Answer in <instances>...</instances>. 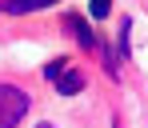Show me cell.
I'll return each mask as SVG.
<instances>
[{"label":"cell","instance_id":"1","mask_svg":"<svg viewBox=\"0 0 148 128\" xmlns=\"http://www.w3.org/2000/svg\"><path fill=\"white\" fill-rule=\"evenodd\" d=\"M32 108L24 88H16V84H0V128H16L24 120V112Z\"/></svg>","mask_w":148,"mask_h":128},{"label":"cell","instance_id":"2","mask_svg":"<svg viewBox=\"0 0 148 128\" xmlns=\"http://www.w3.org/2000/svg\"><path fill=\"white\" fill-rule=\"evenodd\" d=\"M44 76L56 84V92L60 96H76L80 88H84V72L80 68H72V60H52V64H44Z\"/></svg>","mask_w":148,"mask_h":128},{"label":"cell","instance_id":"3","mask_svg":"<svg viewBox=\"0 0 148 128\" xmlns=\"http://www.w3.org/2000/svg\"><path fill=\"white\" fill-rule=\"evenodd\" d=\"M56 0H0V12H8V16H24V12H40V8H48Z\"/></svg>","mask_w":148,"mask_h":128},{"label":"cell","instance_id":"4","mask_svg":"<svg viewBox=\"0 0 148 128\" xmlns=\"http://www.w3.org/2000/svg\"><path fill=\"white\" fill-rule=\"evenodd\" d=\"M64 28H72V36L84 44V48H96V36H92V28L84 24L80 16H64Z\"/></svg>","mask_w":148,"mask_h":128},{"label":"cell","instance_id":"5","mask_svg":"<svg viewBox=\"0 0 148 128\" xmlns=\"http://www.w3.org/2000/svg\"><path fill=\"white\" fill-rule=\"evenodd\" d=\"M88 12H92L96 20H104V16L112 12V0H92V4H88Z\"/></svg>","mask_w":148,"mask_h":128},{"label":"cell","instance_id":"6","mask_svg":"<svg viewBox=\"0 0 148 128\" xmlns=\"http://www.w3.org/2000/svg\"><path fill=\"white\" fill-rule=\"evenodd\" d=\"M36 128H56V124H48V120H44V124H36Z\"/></svg>","mask_w":148,"mask_h":128}]
</instances>
